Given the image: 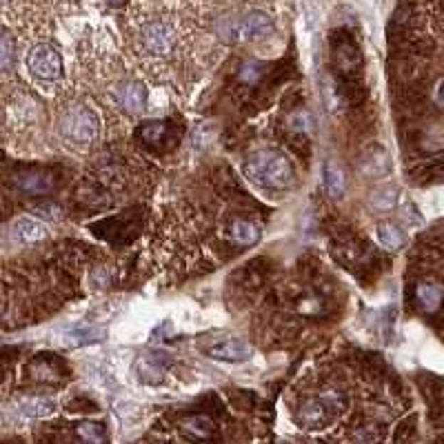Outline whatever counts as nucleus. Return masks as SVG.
<instances>
[{"label": "nucleus", "instance_id": "bb28decb", "mask_svg": "<svg viewBox=\"0 0 444 444\" xmlns=\"http://www.w3.org/2000/svg\"><path fill=\"white\" fill-rule=\"evenodd\" d=\"M109 3L114 5V7H120V5H125V3H127V0H109Z\"/></svg>", "mask_w": 444, "mask_h": 444}, {"label": "nucleus", "instance_id": "dca6fc26", "mask_svg": "<svg viewBox=\"0 0 444 444\" xmlns=\"http://www.w3.org/2000/svg\"><path fill=\"white\" fill-rule=\"evenodd\" d=\"M324 187L333 198H340L344 194V174L338 164H333L331 160L324 164Z\"/></svg>", "mask_w": 444, "mask_h": 444}, {"label": "nucleus", "instance_id": "20e7f679", "mask_svg": "<svg viewBox=\"0 0 444 444\" xmlns=\"http://www.w3.org/2000/svg\"><path fill=\"white\" fill-rule=\"evenodd\" d=\"M27 67L36 78H43V80H56V78H60V73H63L60 53L51 45L33 47L27 56Z\"/></svg>", "mask_w": 444, "mask_h": 444}, {"label": "nucleus", "instance_id": "423d86ee", "mask_svg": "<svg viewBox=\"0 0 444 444\" xmlns=\"http://www.w3.org/2000/svg\"><path fill=\"white\" fill-rule=\"evenodd\" d=\"M142 43L152 53L164 56V53H169L176 45V31L164 23H154L149 27H144Z\"/></svg>", "mask_w": 444, "mask_h": 444}, {"label": "nucleus", "instance_id": "f3484780", "mask_svg": "<svg viewBox=\"0 0 444 444\" xmlns=\"http://www.w3.org/2000/svg\"><path fill=\"white\" fill-rule=\"evenodd\" d=\"M360 166H362V174L369 176V178L384 176L388 171V158H386L384 152H374V154L364 156Z\"/></svg>", "mask_w": 444, "mask_h": 444}, {"label": "nucleus", "instance_id": "6e6552de", "mask_svg": "<svg viewBox=\"0 0 444 444\" xmlns=\"http://www.w3.org/2000/svg\"><path fill=\"white\" fill-rule=\"evenodd\" d=\"M416 305L420 307L422 313H438L442 309V302H444V291L438 282L433 280H424V282H418L416 285Z\"/></svg>", "mask_w": 444, "mask_h": 444}, {"label": "nucleus", "instance_id": "2eb2a0df", "mask_svg": "<svg viewBox=\"0 0 444 444\" xmlns=\"http://www.w3.org/2000/svg\"><path fill=\"white\" fill-rule=\"evenodd\" d=\"M169 129L171 125L166 120H154V122H147L144 127H140L138 136L147 142V144H160L166 140V136H169Z\"/></svg>", "mask_w": 444, "mask_h": 444}, {"label": "nucleus", "instance_id": "a878e982", "mask_svg": "<svg viewBox=\"0 0 444 444\" xmlns=\"http://www.w3.org/2000/svg\"><path fill=\"white\" fill-rule=\"evenodd\" d=\"M260 73H263V67L260 65L249 63V65L243 67V71H240V80H243V83H255Z\"/></svg>", "mask_w": 444, "mask_h": 444}, {"label": "nucleus", "instance_id": "0eeeda50", "mask_svg": "<svg viewBox=\"0 0 444 444\" xmlns=\"http://www.w3.org/2000/svg\"><path fill=\"white\" fill-rule=\"evenodd\" d=\"M207 354L213 360L225 362H245L253 356V347L247 340H222L213 347H209Z\"/></svg>", "mask_w": 444, "mask_h": 444}, {"label": "nucleus", "instance_id": "ddd939ff", "mask_svg": "<svg viewBox=\"0 0 444 444\" xmlns=\"http://www.w3.org/2000/svg\"><path fill=\"white\" fill-rule=\"evenodd\" d=\"M378 240H380V245L384 249H391V251L402 249L404 243H406L402 229L391 225V222H380V225H378Z\"/></svg>", "mask_w": 444, "mask_h": 444}, {"label": "nucleus", "instance_id": "f8f14e48", "mask_svg": "<svg viewBox=\"0 0 444 444\" xmlns=\"http://www.w3.org/2000/svg\"><path fill=\"white\" fill-rule=\"evenodd\" d=\"M231 240L238 247H251L260 240V229L249 220H236L231 225Z\"/></svg>", "mask_w": 444, "mask_h": 444}, {"label": "nucleus", "instance_id": "9b49d317", "mask_svg": "<svg viewBox=\"0 0 444 444\" xmlns=\"http://www.w3.org/2000/svg\"><path fill=\"white\" fill-rule=\"evenodd\" d=\"M16 184L18 189H23L25 194H47L51 187H53V180L45 174H36V171H29V174H21L16 178Z\"/></svg>", "mask_w": 444, "mask_h": 444}, {"label": "nucleus", "instance_id": "1a4fd4ad", "mask_svg": "<svg viewBox=\"0 0 444 444\" xmlns=\"http://www.w3.org/2000/svg\"><path fill=\"white\" fill-rule=\"evenodd\" d=\"M47 236V229L43 222L38 220H31V218H18L11 227V238L14 243H21V245H33L43 240Z\"/></svg>", "mask_w": 444, "mask_h": 444}, {"label": "nucleus", "instance_id": "5701e85b", "mask_svg": "<svg viewBox=\"0 0 444 444\" xmlns=\"http://www.w3.org/2000/svg\"><path fill=\"white\" fill-rule=\"evenodd\" d=\"M11 58H14L11 36L9 33H3V45H0V65H3V71H7L11 67Z\"/></svg>", "mask_w": 444, "mask_h": 444}, {"label": "nucleus", "instance_id": "f257e3e1", "mask_svg": "<svg viewBox=\"0 0 444 444\" xmlns=\"http://www.w3.org/2000/svg\"><path fill=\"white\" fill-rule=\"evenodd\" d=\"M245 174L265 189H287L293 184V166L280 152H255L245 162Z\"/></svg>", "mask_w": 444, "mask_h": 444}, {"label": "nucleus", "instance_id": "412c9836", "mask_svg": "<svg viewBox=\"0 0 444 444\" xmlns=\"http://www.w3.org/2000/svg\"><path fill=\"white\" fill-rule=\"evenodd\" d=\"M53 400L49 398H27L23 400V411H27L29 416H47L53 411Z\"/></svg>", "mask_w": 444, "mask_h": 444}, {"label": "nucleus", "instance_id": "393cba45", "mask_svg": "<svg viewBox=\"0 0 444 444\" xmlns=\"http://www.w3.org/2000/svg\"><path fill=\"white\" fill-rule=\"evenodd\" d=\"M184 429L194 431L196 438H207V435L211 433V424H209V420H205V418H194V420L187 422V427H184Z\"/></svg>", "mask_w": 444, "mask_h": 444}, {"label": "nucleus", "instance_id": "a211bd4d", "mask_svg": "<svg viewBox=\"0 0 444 444\" xmlns=\"http://www.w3.org/2000/svg\"><path fill=\"white\" fill-rule=\"evenodd\" d=\"M333 60H336L338 69L351 71V69H356V65L360 63V56H358V49L351 45V43H342V45H338Z\"/></svg>", "mask_w": 444, "mask_h": 444}, {"label": "nucleus", "instance_id": "6ab92c4d", "mask_svg": "<svg viewBox=\"0 0 444 444\" xmlns=\"http://www.w3.org/2000/svg\"><path fill=\"white\" fill-rule=\"evenodd\" d=\"M396 189L391 187H382L371 194V207L378 211H391L396 207Z\"/></svg>", "mask_w": 444, "mask_h": 444}, {"label": "nucleus", "instance_id": "9d476101", "mask_svg": "<svg viewBox=\"0 0 444 444\" xmlns=\"http://www.w3.org/2000/svg\"><path fill=\"white\" fill-rule=\"evenodd\" d=\"M116 98L118 102L127 109L132 111V114H136V111H140L147 102V89L142 83L138 80H132V83H125L116 89Z\"/></svg>", "mask_w": 444, "mask_h": 444}, {"label": "nucleus", "instance_id": "aec40b11", "mask_svg": "<svg viewBox=\"0 0 444 444\" xmlns=\"http://www.w3.org/2000/svg\"><path fill=\"white\" fill-rule=\"evenodd\" d=\"M76 431L85 442H105L107 440V431L98 422H80Z\"/></svg>", "mask_w": 444, "mask_h": 444}, {"label": "nucleus", "instance_id": "7ed1b4c3", "mask_svg": "<svg viewBox=\"0 0 444 444\" xmlns=\"http://www.w3.org/2000/svg\"><path fill=\"white\" fill-rule=\"evenodd\" d=\"M63 132L73 142H91L98 134V118L87 107L69 109L63 118Z\"/></svg>", "mask_w": 444, "mask_h": 444}, {"label": "nucleus", "instance_id": "39448f33", "mask_svg": "<svg viewBox=\"0 0 444 444\" xmlns=\"http://www.w3.org/2000/svg\"><path fill=\"white\" fill-rule=\"evenodd\" d=\"M336 406H338V400L329 393L322 398H309L300 404L298 422L307 429H322L324 424H329V420L333 418Z\"/></svg>", "mask_w": 444, "mask_h": 444}, {"label": "nucleus", "instance_id": "cd10ccee", "mask_svg": "<svg viewBox=\"0 0 444 444\" xmlns=\"http://www.w3.org/2000/svg\"><path fill=\"white\" fill-rule=\"evenodd\" d=\"M5 3H9V0H5Z\"/></svg>", "mask_w": 444, "mask_h": 444}, {"label": "nucleus", "instance_id": "4be33fe9", "mask_svg": "<svg viewBox=\"0 0 444 444\" xmlns=\"http://www.w3.org/2000/svg\"><path fill=\"white\" fill-rule=\"evenodd\" d=\"M33 213L43 220H60L63 209H60V205H56V202L49 200V202H38V205L33 207Z\"/></svg>", "mask_w": 444, "mask_h": 444}, {"label": "nucleus", "instance_id": "b1692460", "mask_svg": "<svg viewBox=\"0 0 444 444\" xmlns=\"http://www.w3.org/2000/svg\"><path fill=\"white\" fill-rule=\"evenodd\" d=\"M291 127L295 132H311V125H313V118L309 116V111H298V114H293L289 118Z\"/></svg>", "mask_w": 444, "mask_h": 444}, {"label": "nucleus", "instance_id": "4468645a", "mask_svg": "<svg viewBox=\"0 0 444 444\" xmlns=\"http://www.w3.org/2000/svg\"><path fill=\"white\" fill-rule=\"evenodd\" d=\"M98 340H102V329H98V327H83V324H78V327H71L65 333V342L73 344V347L98 342Z\"/></svg>", "mask_w": 444, "mask_h": 444}, {"label": "nucleus", "instance_id": "f03ea898", "mask_svg": "<svg viewBox=\"0 0 444 444\" xmlns=\"http://www.w3.org/2000/svg\"><path fill=\"white\" fill-rule=\"evenodd\" d=\"M273 31V21L263 11H251L243 18H231L218 27V33L229 43L263 41Z\"/></svg>", "mask_w": 444, "mask_h": 444}]
</instances>
